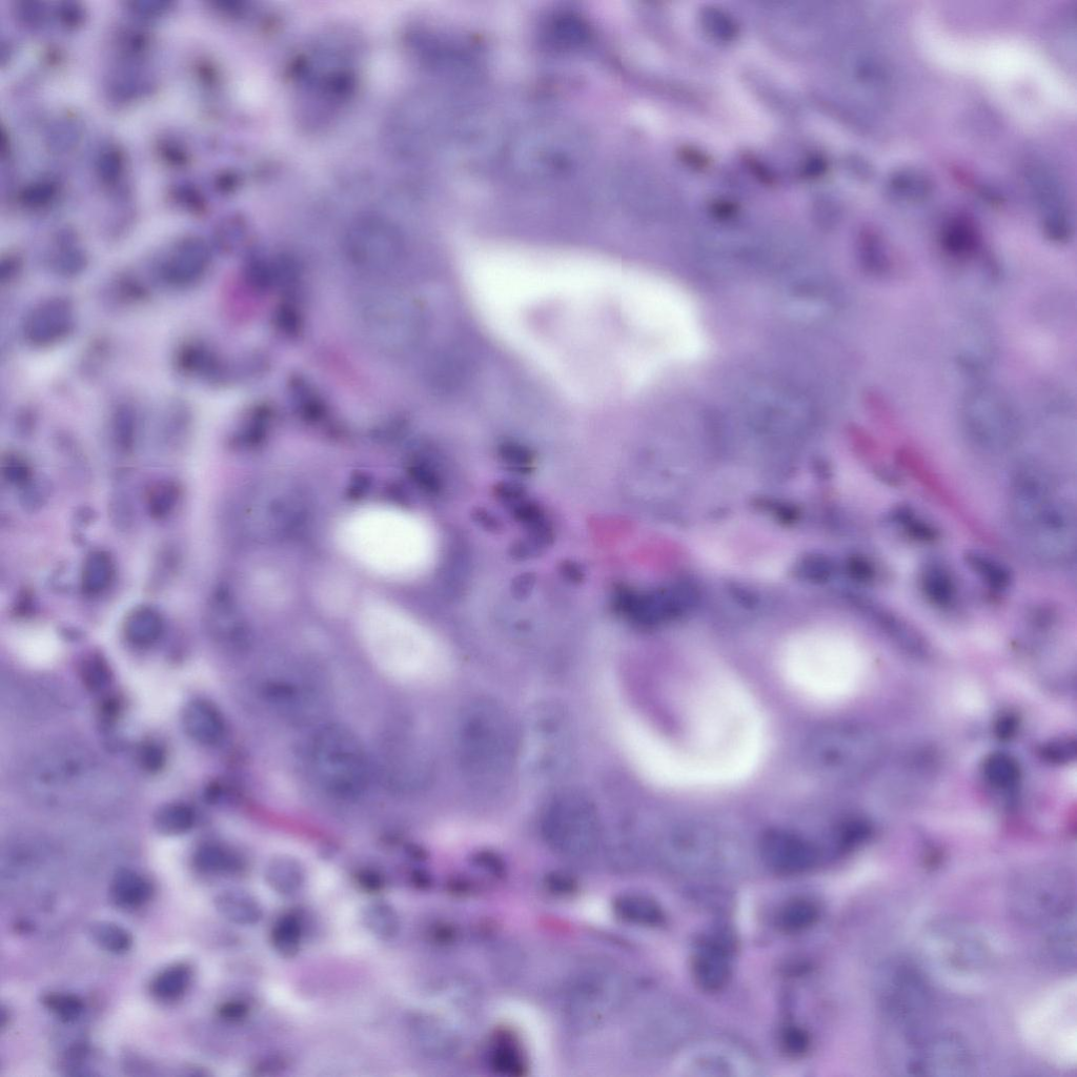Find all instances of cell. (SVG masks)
Here are the masks:
<instances>
[{"label":"cell","mask_w":1077,"mask_h":1077,"mask_svg":"<svg viewBox=\"0 0 1077 1077\" xmlns=\"http://www.w3.org/2000/svg\"><path fill=\"white\" fill-rule=\"evenodd\" d=\"M342 550L367 570L396 580L428 573L438 556L433 527L422 518L393 510L365 508L345 519L338 530Z\"/></svg>","instance_id":"1"},{"label":"cell","mask_w":1077,"mask_h":1077,"mask_svg":"<svg viewBox=\"0 0 1077 1077\" xmlns=\"http://www.w3.org/2000/svg\"><path fill=\"white\" fill-rule=\"evenodd\" d=\"M660 862L677 875L720 878L738 871L744 861L741 842L722 826L702 820L669 825L657 843Z\"/></svg>","instance_id":"2"},{"label":"cell","mask_w":1077,"mask_h":1077,"mask_svg":"<svg viewBox=\"0 0 1077 1077\" xmlns=\"http://www.w3.org/2000/svg\"><path fill=\"white\" fill-rule=\"evenodd\" d=\"M99 765L84 746L60 743L33 756L25 772L31 799L49 809L80 804L97 784Z\"/></svg>","instance_id":"3"},{"label":"cell","mask_w":1077,"mask_h":1077,"mask_svg":"<svg viewBox=\"0 0 1077 1077\" xmlns=\"http://www.w3.org/2000/svg\"><path fill=\"white\" fill-rule=\"evenodd\" d=\"M317 784L339 801H356L367 792L372 775L367 749L355 731L339 723L319 727L309 746Z\"/></svg>","instance_id":"4"},{"label":"cell","mask_w":1077,"mask_h":1077,"mask_svg":"<svg viewBox=\"0 0 1077 1077\" xmlns=\"http://www.w3.org/2000/svg\"><path fill=\"white\" fill-rule=\"evenodd\" d=\"M877 742L869 731L852 723H828L807 736L802 758L812 776L829 783L855 779L877 755Z\"/></svg>","instance_id":"5"},{"label":"cell","mask_w":1077,"mask_h":1077,"mask_svg":"<svg viewBox=\"0 0 1077 1077\" xmlns=\"http://www.w3.org/2000/svg\"><path fill=\"white\" fill-rule=\"evenodd\" d=\"M1013 521L1035 554L1065 562L1075 547V518L1070 505L1055 490L1010 503Z\"/></svg>","instance_id":"6"},{"label":"cell","mask_w":1077,"mask_h":1077,"mask_svg":"<svg viewBox=\"0 0 1077 1077\" xmlns=\"http://www.w3.org/2000/svg\"><path fill=\"white\" fill-rule=\"evenodd\" d=\"M1073 883L1054 870H1036L1015 880L1010 906L1016 918L1031 925L1051 926L1074 911Z\"/></svg>","instance_id":"7"},{"label":"cell","mask_w":1077,"mask_h":1077,"mask_svg":"<svg viewBox=\"0 0 1077 1077\" xmlns=\"http://www.w3.org/2000/svg\"><path fill=\"white\" fill-rule=\"evenodd\" d=\"M626 995V983L616 972L587 971L568 989L565 1011L577 1027H597L622 1005Z\"/></svg>","instance_id":"8"},{"label":"cell","mask_w":1077,"mask_h":1077,"mask_svg":"<svg viewBox=\"0 0 1077 1077\" xmlns=\"http://www.w3.org/2000/svg\"><path fill=\"white\" fill-rule=\"evenodd\" d=\"M974 1068L973 1055L960 1036L930 1030L906 1051L900 1069L912 1075L962 1076Z\"/></svg>","instance_id":"9"},{"label":"cell","mask_w":1077,"mask_h":1077,"mask_svg":"<svg viewBox=\"0 0 1077 1077\" xmlns=\"http://www.w3.org/2000/svg\"><path fill=\"white\" fill-rule=\"evenodd\" d=\"M552 812L551 817L546 819L548 843L567 858L591 856L599 840L592 809L584 801L568 797L557 803Z\"/></svg>","instance_id":"10"},{"label":"cell","mask_w":1077,"mask_h":1077,"mask_svg":"<svg viewBox=\"0 0 1077 1077\" xmlns=\"http://www.w3.org/2000/svg\"><path fill=\"white\" fill-rule=\"evenodd\" d=\"M466 722L464 746L481 772L506 768L511 758V736L499 709L479 710Z\"/></svg>","instance_id":"11"},{"label":"cell","mask_w":1077,"mask_h":1077,"mask_svg":"<svg viewBox=\"0 0 1077 1077\" xmlns=\"http://www.w3.org/2000/svg\"><path fill=\"white\" fill-rule=\"evenodd\" d=\"M759 847L766 866L781 876L804 875L815 869L821 860L819 846L794 830L769 829Z\"/></svg>","instance_id":"12"},{"label":"cell","mask_w":1077,"mask_h":1077,"mask_svg":"<svg viewBox=\"0 0 1077 1077\" xmlns=\"http://www.w3.org/2000/svg\"><path fill=\"white\" fill-rule=\"evenodd\" d=\"M734 943L721 932L710 933L696 945L690 972L695 985L705 993L724 990L733 977Z\"/></svg>","instance_id":"13"},{"label":"cell","mask_w":1077,"mask_h":1077,"mask_svg":"<svg viewBox=\"0 0 1077 1077\" xmlns=\"http://www.w3.org/2000/svg\"><path fill=\"white\" fill-rule=\"evenodd\" d=\"M682 1069L689 1076H757L760 1067L744 1050L726 1043L695 1046L684 1056Z\"/></svg>","instance_id":"14"},{"label":"cell","mask_w":1077,"mask_h":1077,"mask_svg":"<svg viewBox=\"0 0 1077 1077\" xmlns=\"http://www.w3.org/2000/svg\"><path fill=\"white\" fill-rule=\"evenodd\" d=\"M692 1015L680 1008L659 1009L646 1018L636 1033V1046L646 1055L679 1049L694 1031Z\"/></svg>","instance_id":"15"},{"label":"cell","mask_w":1077,"mask_h":1077,"mask_svg":"<svg viewBox=\"0 0 1077 1077\" xmlns=\"http://www.w3.org/2000/svg\"><path fill=\"white\" fill-rule=\"evenodd\" d=\"M75 308L66 297L46 299L28 314L23 328L25 340L35 348H49L64 341L75 328Z\"/></svg>","instance_id":"16"},{"label":"cell","mask_w":1077,"mask_h":1077,"mask_svg":"<svg viewBox=\"0 0 1077 1077\" xmlns=\"http://www.w3.org/2000/svg\"><path fill=\"white\" fill-rule=\"evenodd\" d=\"M210 264L211 252L207 243L198 237H188L179 241L161 261L159 277L173 288H190L206 276Z\"/></svg>","instance_id":"17"},{"label":"cell","mask_w":1077,"mask_h":1077,"mask_svg":"<svg viewBox=\"0 0 1077 1077\" xmlns=\"http://www.w3.org/2000/svg\"><path fill=\"white\" fill-rule=\"evenodd\" d=\"M934 950L949 965L959 969L983 967L988 950L979 934L963 925L941 924L932 933Z\"/></svg>","instance_id":"18"},{"label":"cell","mask_w":1077,"mask_h":1077,"mask_svg":"<svg viewBox=\"0 0 1077 1077\" xmlns=\"http://www.w3.org/2000/svg\"><path fill=\"white\" fill-rule=\"evenodd\" d=\"M1029 178L1035 198L1046 212L1044 228L1047 235L1055 241L1068 239L1070 223L1058 182L1043 169H1033Z\"/></svg>","instance_id":"19"},{"label":"cell","mask_w":1077,"mask_h":1077,"mask_svg":"<svg viewBox=\"0 0 1077 1077\" xmlns=\"http://www.w3.org/2000/svg\"><path fill=\"white\" fill-rule=\"evenodd\" d=\"M182 727L195 743L215 747L225 741L228 725L220 709L205 699H195L182 711Z\"/></svg>","instance_id":"20"},{"label":"cell","mask_w":1077,"mask_h":1077,"mask_svg":"<svg viewBox=\"0 0 1077 1077\" xmlns=\"http://www.w3.org/2000/svg\"><path fill=\"white\" fill-rule=\"evenodd\" d=\"M164 632V617L156 608L147 605L132 609L124 623L126 640L137 648L153 646L164 635Z\"/></svg>","instance_id":"21"},{"label":"cell","mask_w":1077,"mask_h":1077,"mask_svg":"<svg viewBox=\"0 0 1077 1077\" xmlns=\"http://www.w3.org/2000/svg\"><path fill=\"white\" fill-rule=\"evenodd\" d=\"M616 916L625 923L655 928L665 923L666 916L660 904L638 893H625L614 903Z\"/></svg>","instance_id":"22"},{"label":"cell","mask_w":1077,"mask_h":1077,"mask_svg":"<svg viewBox=\"0 0 1077 1077\" xmlns=\"http://www.w3.org/2000/svg\"><path fill=\"white\" fill-rule=\"evenodd\" d=\"M214 904L223 918L236 925L254 926L263 917L260 903L246 891H223L215 898Z\"/></svg>","instance_id":"23"},{"label":"cell","mask_w":1077,"mask_h":1077,"mask_svg":"<svg viewBox=\"0 0 1077 1077\" xmlns=\"http://www.w3.org/2000/svg\"><path fill=\"white\" fill-rule=\"evenodd\" d=\"M113 901L120 907L135 909L147 904L153 894L151 883L134 870L116 871L110 887Z\"/></svg>","instance_id":"24"},{"label":"cell","mask_w":1077,"mask_h":1077,"mask_svg":"<svg viewBox=\"0 0 1077 1077\" xmlns=\"http://www.w3.org/2000/svg\"><path fill=\"white\" fill-rule=\"evenodd\" d=\"M114 578L115 563L112 556L101 550L91 552L81 571V591L88 597H97L107 591Z\"/></svg>","instance_id":"25"},{"label":"cell","mask_w":1077,"mask_h":1077,"mask_svg":"<svg viewBox=\"0 0 1077 1077\" xmlns=\"http://www.w3.org/2000/svg\"><path fill=\"white\" fill-rule=\"evenodd\" d=\"M268 885L281 896H294L306 883V870L301 863L288 856L271 860L264 873Z\"/></svg>","instance_id":"26"},{"label":"cell","mask_w":1077,"mask_h":1077,"mask_svg":"<svg viewBox=\"0 0 1077 1077\" xmlns=\"http://www.w3.org/2000/svg\"><path fill=\"white\" fill-rule=\"evenodd\" d=\"M924 596L933 605L950 607L957 601L958 586L945 566L932 563L925 566L921 575Z\"/></svg>","instance_id":"27"},{"label":"cell","mask_w":1077,"mask_h":1077,"mask_svg":"<svg viewBox=\"0 0 1077 1077\" xmlns=\"http://www.w3.org/2000/svg\"><path fill=\"white\" fill-rule=\"evenodd\" d=\"M820 920V908L816 902L806 898L787 901L779 910L777 926L786 934H799L817 925Z\"/></svg>","instance_id":"28"},{"label":"cell","mask_w":1077,"mask_h":1077,"mask_svg":"<svg viewBox=\"0 0 1077 1077\" xmlns=\"http://www.w3.org/2000/svg\"><path fill=\"white\" fill-rule=\"evenodd\" d=\"M1075 912L1049 926L1048 949L1053 959L1065 967L1075 965Z\"/></svg>","instance_id":"29"},{"label":"cell","mask_w":1077,"mask_h":1077,"mask_svg":"<svg viewBox=\"0 0 1077 1077\" xmlns=\"http://www.w3.org/2000/svg\"><path fill=\"white\" fill-rule=\"evenodd\" d=\"M979 242L977 229L964 218L951 220L941 234L942 247L954 257L970 256L978 249Z\"/></svg>","instance_id":"30"},{"label":"cell","mask_w":1077,"mask_h":1077,"mask_svg":"<svg viewBox=\"0 0 1077 1077\" xmlns=\"http://www.w3.org/2000/svg\"><path fill=\"white\" fill-rule=\"evenodd\" d=\"M966 563L973 574L994 591L1003 592L1012 583L1009 568L999 560L981 552H968Z\"/></svg>","instance_id":"31"},{"label":"cell","mask_w":1077,"mask_h":1077,"mask_svg":"<svg viewBox=\"0 0 1077 1077\" xmlns=\"http://www.w3.org/2000/svg\"><path fill=\"white\" fill-rule=\"evenodd\" d=\"M194 865L197 869L212 875L232 873L241 869L240 858L231 849L217 843L199 846L194 853Z\"/></svg>","instance_id":"32"},{"label":"cell","mask_w":1077,"mask_h":1077,"mask_svg":"<svg viewBox=\"0 0 1077 1077\" xmlns=\"http://www.w3.org/2000/svg\"><path fill=\"white\" fill-rule=\"evenodd\" d=\"M362 924L379 940L388 941L400 931V917L396 909L383 902L368 905L362 912Z\"/></svg>","instance_id":"33"},{"label":"cell","mask_w":1077,"mask_h":1077,"mask_svg":"<svg viewBox=\"0 0 1077 1077\" xmlns=\"http://www.w3.org/2000/svg\"><path fill=\"white\" fill-rule=\"evenodd\" d=\"M196 823L194 809L186 803H169L161 806L154 816V827L165 836H180L193 829Z\"/></svg>","instance_id":"34"},{"label":"cell","mask_w":1077,"mask_h":1077,"mask_svg":"<svg viewBox=\"0 0 1077 1077\" xmlns=\"http://www.w3.org/2000/svg\"><path fill=\"white\" fill-rule=\"evenodd\" d=\"M192 979L191 969L184 964L162 970L152 981L153 997L162 1002L176 1001L184 995Z\"/></svg>","instance_id":"35"},{"label":"cell","mask_w":1077,"mask_h":1077,"mask_svg":"<svg viewBox=\"0 0 1077 1077\" xmlns=\"http://www.w3.org/2000/svg\"><path fill=\"white\" fill-rule=\"evenodd\" d=\"M180 498L181 487L176 481H157L147 493V511L153 519L165 520L175 512Z\"/></svg>","instance_id":"36"},{"label":"cell","mask_w":1077,"mask_h":1077,"mask_svg":"<svg viewBox=\"0 0 1077 1077\" xmlns=\"http://www.w3.org/2000/svg\"><path fill=\"white\" fill-rule=\"evenodd\" d=\"M490 1062L493 1069L507 1076L522 1075L526 1069V1063L519 1045L508 1036H500L490 1051Z\"/></svg>","instance_id":"37"},{"label":"cell","mask_w":1077,"mask_h":1077,"mask_svg":"<svg viewBox=\"0 0 1077 1077\" xmlns=\"http://www.w3.org/2000/svg\"><path fill=\"white\" fill-rule=\"evenodd\" d=\"M893 194L908 201H922L932 193V182L922 172L904 169L894 172L888 182Z\"/></svg>","instance_id":"38"},{"label":"cell","mask_w":1077,"mask_h":1077,"mask_svg":"<svg viewBox=\"0 0 1077 1077\" xmlns=\"http://www.w3.org/2000/svg\"><path fill=\"white\" fill-rule=\"evenodd\" d=\"M176 365L185 375L202 376L215 371L216 360L207 345L195 341L185 344L178 351Z\"/></svg>","instance_id":"39"},{"label":"cell","mask_w":1077,"mask_h":1077,"mask_svg":"<svg viewBox=\"0 0 1077 1077\" xmlns=\"http://www.w3.org/2000/svg\"><path fill=\"white\" fill-rule=\"evenodd\" d=\"M88 933L97 946L114 954L127 953L133 946L132 934L112 922H94L89 926Z\"/></svg>","instance_id":"40"},{"label":"cell","mask_w":1077,"mask_h":1077,"mask_svg":"<svg viewBox=\"0 0 1077 1077\" xmlns=\"http://www.w3.org/2000/svg\"><path fill=\"white\" fill-rule=\"evenodd\" d=\"M111 431L118 451L131 454L137 437V417L131 405L117 406L112 416Z\"/></svg>","instance_id":"41"},{"label":"cell","mask_w":1077,"mask_h":1077,"mask_svg":"<svg viewBox=\"0 0 1077 1077\" xmlns=\"http://www.w3.org/2000/svg\"><path fill=\"white\" fill-rule=\"evenodd\" d=\"M301 922L293 914L281 917L273 927L271 941L274 949L286 958H292L300 949Z\"/></svg>","instance_id":"42"},{"label":"cell","mask_w":1077,"mask_h":1077,"mask_svg":"<svg viewBox=\"0 0 1077 1077\" xmlns=\"http://www.w3.org/2000/svg\"><path fill=\"white\" fill-rule=\"evenodd\" d=\"M873 611H875L873 616L877 618L880 627L891 638L910 649L920 650L923 648L922 639L917 635L916 631L898 616H894L882 606L873 608Z\"/></svg>","instance_id":"43"},{"label":"cell","mask_w":1077,"mask_h":1077,"mask_svg":"<svg viewBox=\"0 0 1077 1077\" xmlns=\"http://www.w3.org/2000/svg\"><path fill=\"white\" fill-rule=\"evenodd\" d=\"M53 271L64 277H74L83 273L87 267V256L71 241L60 243L51 257Z\"/></svg>","instance_id":"44"},{"label":"cell","mask_w":1077,"mask_h":1077,"mask_svg":"<svg viewBox=\"0 0 1077 1077\" xmlns=\"http://www.w3.org/2000/svg\"><path fill=\"white\" fill-rule=\"evenodd\" d=\"M863 262L866 270L873 275L883 276L891 269V261L882 238L868 232L863 242Z\"/></svg>","instance_id":"45"},{"label":"cell","mask_w":1077,"mask_h":1077,"mask_svg":"<svg viewBox=\"0 0 1077 1077\" xmlns=\"http://www.w3.org/2000/svg\"><path fill=\"white\" fill-rule=\"evenodd\" d=\"M896 523L909 537L920 541H932L938 537V531L929 522L914 513L910 508H899L892 514Z\"/></svg>","instance_id":"46"},{"label":"cell","mask_w":1077,"mask_h":1077,"mask_svg":"<svg viewBox=\"0 0 1077 1077\" xmlns=\"http://www.w3.org/2000/svg\"><path fill=\"white\" fill-rule=\"evenodd\" d=\"M43 1004L65 1023L77 1020L85 1008L84 1002L76 995L66 993H49L43 998Z\"/></svg>","instance_id":"47"},{"label":"cell","mask_w":1077,"mask_h":1077,"mask_svg":"<svg viewBox=\"0 0 1077 1077\" xmlns=\"http://www.w3.org/2000/svg\"><path fill=\"white\" fill-rule=\"evenodd\" d=\"M81 679L93 693L104 690L111 681V670L107 661L99 655L88 657L81 666Z\"/></svg>","instance_id":"48"},{"label":"cell","mask_w":1077,"mask_h":1077,"mask_svg":"<svg viewBox=\"0 0 1077 1077\" xmlns=\"http://www.w3.org/2000/svg\"><path fill=\"white\" fill-rule=\"evenodd\" d=\"M51 484L35 476L23 487H20V503L28 512H37L43 508L51 497Z\"/></svg>","instance_id":"49"},{"label":"cell","mask_w":1077,"mask_h":1077,"mask_svg":"<svg viewBox=\"0 0 1077 1077\" xmlns=\"http://www.w3.org/2000/svg\"><path fill=\"white\" fill-rule=\"evenodd\" d=\"M3 477L17 487H23L33 477V469L26 457L17 453H9L2 463Z\"/></svg>","instance_id":"50"},{"label":"cell","mask_w":1077,"mask_h":1077,"mask_svg":"<svg viewBox=\"0 0 1077 1077\" xmlns=\"http://www.w3.org/2000/svg\"><path fill=\"white\" fill-rule=\"evenodd\" d=\"M781 1046L783 1051L792 1056V1058H799L803 1056L810 1048L809 1034L802 1028L797 1026H787L781 1033Z\"/></svg>","instance_id":"51"},{"label":"cell","mask_w":1077,"mask_h":1077,"mask_svg":"<svg viewBox=\"0 0 1077 1077\" xmlns=\"http://www.w3.org/2000/svg\"><path fill=\"white\" fill-rule=\"evenodd\" d=\"M109 513L112 522L121 531H127L134 521L133 504L124 493H116L110 502Z\"/></svg>","instance_id":"52"},{"label":"cell","mask_w":1077,"mask_h":1077,"mask_svg":"<svg viewBox=\"0 0 1077 1077\" xmlns=\"http://www.w3.org/2000/svg\"><path fill=\"white\" fill-rule=\"evenodd\" d=\"M138 763L146 771L157 772L166 763L165 751L158 744H145L138 750Z\"/></svg>","instance_id":"53"},{"label":"cell","mask_w":1077,"mask_h":1077,"mask_svg":"<svg viewBox=\"0 0 1077 1077\" xmlns=\"http://www.w3.org/2000/svg\"><path fill=\"white\" fill-rule=\"evenodd\" d=\"M247 1014V1005L238 1001L228 1002L219 1008L221 1018L229 1022H239L245 1019Z\"/></svg>","instance_id":"54"},{"label":"cell","mask_w":1077,"mask_h":1077,"mask_svg":"<svg viewBox=\"0 0 1077 1077\" xmlns=\"http://www.w3.org/2000/svg\"><path fill=\"white\" fill-rule=\"evenodd\" d=\"M357 882L364 891L371 893H376L383 888V880L374 872L360 873Z\"/></svg>","instance_id":"55"}]
</instances>
